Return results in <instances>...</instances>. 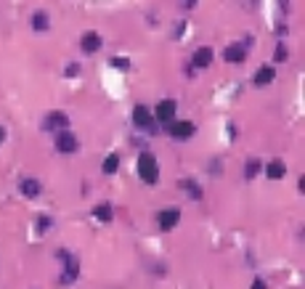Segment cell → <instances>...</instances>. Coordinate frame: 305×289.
Segmentation results:
<instances>
[{
	"label": "cell",
	"mask_w": 305,
	"mask_h": 289,
	"mask_svg": "<svg viewBox=\"0 0 305 289\" xmlns=\"http://www.w3.org/2000/svg\"><path fill=\"white\" fill-rule=\"evenodd\" d=\"M48 226H51V218H48V215H40V218H37V228H40V231H45Z\"/></svg>",
	"instance_id": "obj_20"
},
{
	"label": "cell",
	"mask_w": 305,
	"mask_h": 289,
	"mask_svg": "<svg viewBox=\"0 0 305 289\" xmlns=\"http://www.w3.org/2000/svg\"><path fill=\"white\" fill-rule=\"evenodd\" d=\"M69 125V117H66L64 112H51L48 119H45V127L48 130H56V127H66Z\"/></svg>",
	"instance_id": "obj_8"
},
{
	"label": "cell",
	"mask_w": 305,
	"mask_h": 289,
	"mask_svg": "<svg viewBox=\"0 0 305 289\" xmlns=\"http://www.w3.org/2000/svg\"><path fill=\"white\" fill-rule=\"evenodd\" d=\"M268 178H273V180H279V178H284V173H287V167H284V162L281 159H273V162L268 165Z\"/></svg>",
	"instance_id": "obj_14"
},
{
	"label": "cell",
	"mask_w": 305,
	"mask_h": 289,
	"mask_svg": "<svg viewBox=\"0 0 305 289\" xmlns=\"http://www.w3.org/2000/svg\"><path fill=\"white\" fill-rule=\"evenodd\" d=\"M3 138H5V130H3V127H0V143H3Z\"/></svg>",
	"instance_id": "obj_24"
},
{
	"label": "cell",
	"mask_w": 305,
	"mask_h": 289,
	"mask_svg": "<svg viewBox=\"0 0 305 289\" xmlns=\"http://www.w3.org/2000/svg\"><path fill=\"white\" fill-rule=\"evenodd\" d=\"M157 119L162 125H173L175 122V101H162L157 106Z\"/></svg>",
	"instance_id": "obj_5"
},
{
	"label": "cell",
	"mask_w": 305,
	"mask_h": 289,
	"mask_svg": "<svg viewBox=\"0 0 305 289\" xmlns=\"http://www.w3.org/2000/svg\"><path fill=\"white\" fill-rule=\"evenodd\" d=\"M21 194L29 196V199H35L37 194H40V183H37L35 178H27V180H21Z\"/></svg>",
	"instance_id": "obj_13"
},
{
	"label": "cell",
	"mask_w": 305,
	"mask_h": 289,
	"mask_svg": "<svg viewBox=\"0 0 305 289\" xmlns=\"http://www.w3.org/2000/svg\"><path fill=\"white\" fill-rule=\"evenodd\" d=\"M257 170H260V162L257 159H249L247 167H244V173H247V178H255L257 175Z\"/></svg>",
	"instance_id": "obj_18"
},
{
	"label": "cell",
	"mask_w": 305,
	"mask_h": 289,
	"mask_svg": "<svg viewBox=\"0 0 305 289\" xmlns=\"http://www.w3.org/2000/svg\"><path fill=\"white\" fill-rule=\"evenodd\" d=\"M252 289H265V281H263V279H255V284H252Z\"/></svg>",
	"instance_id": "obj_23"
},
{
	"label": "cell",
	"mask_w": 305,
	"mask_h": 289,
	"mask_svg": "<svg viewBox=\"0 0 305 289\" xmlns=\"http://www.w3.org/2000/svg\"><path fill=\"white\" fill-rule=\"evenodd\" d=\"M77 72H80V64H69V66H66V77H74Z\"/></svg>",
	"instance_id": "obj_21"
},
{
	"label": "cell",
	"mask_w": 305,
	"mask_h": 289,
	"mask_svg": "<svg viewBox=\"0 0 305 289\" xmlns=\"http://www.w3.org/2000/svg\"><path fill=\"white\" fill-rule=\"evenodd\" d=\"M244 58H247V48H244V45H228V48H226V61L242 64Z\"/></svg>",
	"instance_id": "obj_7"
},
{
	"label": "cell",
	"mask_w": 305,
	"mask_h": 289,
	"mask_svg": "<svg viewBox=\"0 0 305 289\" xmlns=\"http://www.w3.org/2000/svg\"><path fill=\"white\" fill-rule=\"evenodd\" d=\"M114 66H117V69H127V61H125V58H114V61H112Z\"/></svg>",
	"instance_id": "obj_22"
},
{
	"label": "cell",
	"mask_w": 305,
	"mask_h": 289,
	"mask_svg": "<svg viewBox=\"0 0 305 289\" xmlns=\"http://www.w3.org/2000/svg\"><path fill=\"white\" fill-rule=\"evenodd\" d=\"M167 130H170V135L175 141H186V138H191L194 135V122H186V119H175L173 125H167Z\"/></svg>",
	"instance_id": "obj_2"
},
{
	"label": "cell",
	"mask_w": 305,
	"mask_h": 289,
	"mask_svg": "<svg viewBox=\"0 0 305 289\" xmlns=\"http://www.w3.org/2000/svg\"><path fill=\"white\" fill-rule=\"evenodd\" d=\"M273 58H276V61H287V58H289V51H287L284 43L276 45V56H273Z\"/></svg>",
	"instance_id": "obj_19"
},
{
	"label": "cell",
	"mask_w": 305,
	"mask_h": 289,
	"mask_svg": "<svg viewBox=\"0 0 305 289\" xmlns=\"http://www.w3.org/2000/svg\"><path fill=\"white\" fill-rule=\"evenodd\" d=\"M273 77H276V72H273V66H260L255 74V85H268V82H273Z\"/></svg>",
	"instance_id": "obj_12"
},
{
	"label": "cell",
	"mask_w": 305,
	"mask_h": 289,
	"mask_svg": "<svg viewBox=\"0 0 305 289\" xmlns=\"http://www.w3.org/2000/svg\"><path fill=\"white\" fill-rule=\"evenodd\" d=\"M133 122L135 127H151V114L146 106H135L133 109Z\"/></svg>",
	"instance_id": "obj_9"
},
{
	"label": "cell",
	"mask_w": 305,
	"mask_h": 289,
	"mask_svg": "<svg viewBox=\"0 0 305 289\" xmlns=\"http://www.w3.org/2000/svg\"><path fill=\"white\" fill-rule=\"evenodd\" d=\"M32 27L37 29V32H45V29H48V13H45V11H37L35 16H32Z\"/></svg>",
	"instance_id": "obj_15"
},
{
	"label": "cell",
	"mask_w": 305,
	"mask_h": 289,
	"mask_svg": "<svg viewBox=\"0 0 305 289\" xmlns=\"http://www.w3.org/2000/svg\"><path fill=\"white\" fill-rule=\"evenodd\" d=\"M77 146H80V141L74 138L72 133H59L56 135V149L61 151V154H74Z\"/></svg>",
	"instance_id": "obj_4"
},
{
	"label": "cell",
	"mask_w": 305,
	"mask_h": 289,
	"mask_svg": "<svg viewBox=\"0 0 305 289\" xmlns=\"http://www.w3.org/2000/svg\"><path fill=\"white\" fill-rule=\"evenodd\" d=\"M93 215L98 220H104V223H109V220H112V207H109V204H98V207L93 210Z\"/></svg>",
	"instance_id": "obj_17"
},
{
	"label": "cell",
	"mask_w": 305,
	"mask_h": 289,
	"mask_svg": "<svg viewBox=\"0 0 305 289\" xmlns=\"http://www.w3.org/2000/svg\"><path fill=\"white\" fill-rule=\"evenodd\" d=\"M117 167H120V154H109V157H106V162H104V173H106V175H114Z\"/></svg>",
	"instance_id": "obj_16"
},
{
	"label": "cell",
	"mask_w": 305,
	"mask_h": 289,
	"mask_svg": "<svg viewBox=\"0 0 305 289\" xmlns=\"http://www.w3.org/2000/svg\"><path fill=\"white\" fill-rule=\"evenodd\" d=\"M98 48H101V35L88 32L85 37H82V51H85V53H96Z\"/></svg>",
	"instance_id": "obj_11"
},
{
	"label": "cell",
	"mask_w": 305,
	"mask_h": 289,
	"mask_svg": "<svg viewBox=\"0 0 305 289\" xmlns=\"http://www.w3.org/2000/svg\"><path fill=\"white\" fill-rule=\"evenodd\" d=\"M210 61H212V51L210 48H199L194 53V58H191V64L196 66V69H204V66H210Z\"/></svg>",
	"instance_id": "obj_10"
},
{
	"label": "cell",
	"mask_w": 305,
	"mask_h": 289,
	"mask_svg": "<svg viewBox=\"0 0 305 289\" xmlns=\"http://www.w3.org/2000/svg\"><path fill=\"white\" fill-rule=\"evenodd\" d=\"M138 175L143 178V183H149V186H154L157 180H159V167H157V159L154 154H141L138 157Z\"/></svg>",
	"instance_id": "obj_1"
},
{
	"label": "cell",
	"mask_w": 305,
	"mask_h": 289,
	"mask_svg": "<svg viewBox=\"0 0 305 289\" xmlns=\"http://www.w3.org/2000/svg\"><path fill=\"white\" fill-rule=\"evenodd\" d=\"M59 257L66 263V273L61 276V284H72L74 279H77V273H80V263L74 260V257L69 252H59Z\"/></svg>",
	"instance_id": "obj_3"
},
{
	"label": "cell",
	"mask_w": 305,
	"mask_h": 289,
	"mask_svg": "<svg viewBox=\"0 0 305 289\" xmlns=\"http://www.w3.org/2000/svg\"><path fill=\"white\" fill-rule=\"evenodd\" d=\"M178 220H181L178 210H165L162 215H159V228H162V231H170V228L178 226Z\"/></svg>",
	"instance_id": "obj_6"
}]
</instances>
